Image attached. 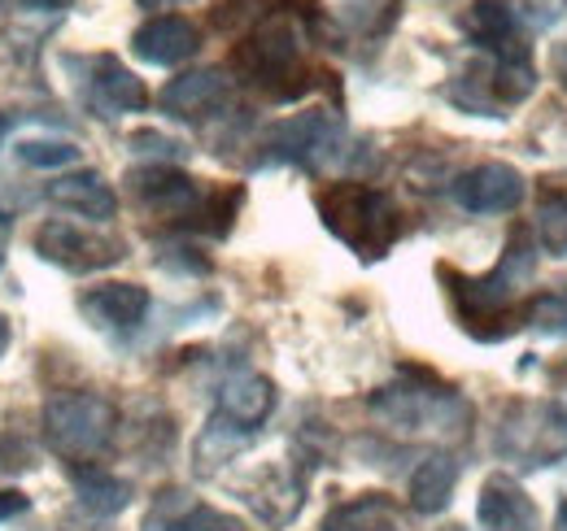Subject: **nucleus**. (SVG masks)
I'll return each instance as SVG.
<instances>
[{
  "instance_id": "obj_8",
  "label": "nucleus",
  "mask_w": 567,
  "mask_h": 531,
  "mask_svg": "<svg viewBox=\"0 0 567 531\" xmlns=\"http://www.w3.org/2000/svg\"><path fill=\"white\" fill-rule=\"evenodd\" d=\"M341 139V123L328 114V110H310V114H292L276 123L262 148H267V162H297V166H319Z\"/></svg>"
},
{
  "instance_id": "obj_6",
  "label": "nucleus",
  "mask_w": 567,
  "mask_h": 531,
  "mask_svg": "<svg viewBox=\"0 0 567 531\" xmlns=\"http://www.w3.org/2000/svg\"><path fill=\"white\" fill-rule=\"evenodd\" d=\"M35 253L49 266L71 270V274H96V270H110L127 258L123 240L101 236V231H83L74 222H44L35 231Z\"/></svg>"
},
{
  "instance_id": "obj_32",
  "label": "nucleus",
  "mask_w": 567,
  "mask_h": 531,
  "mask_svg": "<svg viewBox=\"0 0 567 531\" xmlns=\"http://www.w3.org/2000/svg\"><path fill=\"white\" fill-rule=\"evenodd\" d=\"M0 266H4V253H0Z\"/></svg>"
},
{
  "instance_id": "obj_26",
  "label": "nucleus",
  "mask_w": 567,
  "mask_h": 531,
  "mask_svg": "<svg viewBox=\"0 0 567 531\" xmlns=\"http://www.w3.org/2000/svg\"><path fill=\"white\" fill-rule=\"evenodd\" d=\"M27 510H31V501H27L22 492H13V488H0V523L18 519V514H27Z\"/></svg>"
},
{
  "instance_id": "obj_17",
  "label": "nucleus",
  "mask_w": 567,
  "mask_h": 531,
  "mask_svg": "<svg viewBox=\"0 0 567 531\" xmlns=\"http://www.w3.org/2000/svg\"><path fill=\"white\" fill-rule=\"evenodd\" d=\"M71 479H74V492H79V501L92 510V514H118L127 501H132V488H127V479H118V475H110L105 466L96 462H74L71 466Z\"/></svg>"
},
{
  "instance_id": "obj_7",
  "label": "nucleus",
  "mask_w": 567,
  "mask_h": 531,
  "mask_svg": "<svg viewBox=\"0 0 567 531\" xmlns=\"http://www.w3.org/2000/svg\"><path fill=\"white\" fill-rule=\"evenodd\" d=\"M71 70H83V101L96 110V118H123V114H141L148 105V87L132 70L110 53L96 58H66Z\"/></svg>"
},
{
  "instance_id": "obj_22",
  "label": "nucleus",
  "mask_w": 567,
  "mask_h": 531,
  "mask_svg": "<svg viewBox=\"0 0 567 531\" xmlns=\"http://www.w3.org/2000/svg\"><path fill=\"white\" fill-rule=\"evenodd\" d=\"M166 531H245V523L223 514V510H210V506H193L184 519H175Z\"/></svg>"
},
{
  "instance_id": "obj_12",
  "label": "nucleus",
  "mask_w": 567,
  "mask_h": 531,
  "mask_svg": "<svg viewBox=\"0 0 567 531\" xmlns=\"http://www.w3.org/2000/svg\"><path fill=\"white\" fill-rule=\"evenodd\" d=\"M157 105H162V114H171V118L202 123V118H210V114H218V110L227 105V74L214 66L188 70V74H179V79H171V83L162 87Z\"/></svg>"
},
{
  "instance_id": "obj_15",
  "label": "nucleus",
  "mask_w": 567,
  "mask_h": 531,
  "mask_svg": "<svg viewBox=\"0 0 567 531\" xmlns=\"http://www.w3.org/2000/svg\"><path fill=\"white\" fill-rule=\"evenodd\" d=\"M218 409H223V423H231L240 431H254L276 409V384L267 375H254V371L231 375L218 393Z\"/></svg>"
},
{
  "instance_id": "obj_16",
  "label": "nucleus",
  "mask_w": 567,
  "mask_h": 531,
  "mask_svg": "<svg viewBox=\"0 0 567 531\" xmlns=\"http://www.w3.org/2000/svg\"><path fill=\"white\" fill-rule=\"evenodd\" d=\"M49 200L71 209V214H83L92 222H110L118 214V197L114 188L96 175V170H74V175H62L49 184Z\"/></svg>"
},
{
  "instance_id": "obj_9",
  "label": "nucleus",
  "mask_w": 567,
  "mask_h": 531,
  "mask_svg": "<svg viewBox=\"0 0 567 531\" xmlns=\"http://www.w3.org/2000/svg\"><path fill=\"white\" fill-rule=\"evenodd\" d=\"M371 409L398 427H411V431H436L445 423L467 418V405L445 388H384L371 397Z\"/></svg>"
},
{
  "instance_id": "obj_30",
  "label": "nucleus",
  "mask_w": 567,
  "mask_h": 531,
  "mask_svg": "<svg viewBox=\"0 0 567 531\" xmlns=\"http://www.w3.org/2000/svg\"><path fill=\"white\" fill-rule=\"evenodd\" d=\"M559 528L567 531V497H564V501H559Z\"/></svg>"
},
{
  "instance_id": "obj_2",
  "label": "nucleus",
  "mask_w": 567,
  "mask_h": 531,
  "mask_svg": "<svg viewBox=\"0 0 567 531\" xmlns=\"http://www.w3.org/2000/svg\"><path fill=\"white\" fill-rule=\"evenodd\" d=\"M301 13L319 18V4L315 9H284V4L267 9L254 22V31L240 44H231V58H227L231 74L271 101L306 96L315 87V70L306 66V53H301Z\"/></svg>"
},
{
  "instance_id": "obj_28",
  "label": "nucleus",
  "mask_w": 567,
  "mask_h": 531,
  "mask_svg": "<svg viewBox=\"0 0 567 531\" xmlns=\"http://www.w3.org/2000/svg\"><path fill=\"white\" fill-rule=\"evenodd\" d=\"M555 70H559V79L567 83V44L559 49V53H555Z\"/></svg>"
},
{
  "instance_id": "obj_21",
  "label": "nucleus",
  "mask_w": 567,
  "mask_h": 531,
  "mask_svg": "<svg viewBox=\"0 0 567 531\" xmlns=\"http://www.w3.org/2000/svg\"><path fill=\"white\" fill-rule=\"evenodd\" d=\"M13 148H18V157H22L27 166H35V170H62V166H74V162H79V148H74L71 139H18Z\"/></svg>"
},
{
  "instance_id": "obj_5",
  "label": "nucleus",
  "mask_w": 567,
  "mask_h": 531,
  "mask_svg": "<svg viewBox=\"0 0 567 531\" xmlns=\"http://www.w3.org/2000/svg\"><path fill=\"white\" fill-rule=\"evenodd\" d=\"M118 427V409L96 393H58L44 400V436L49 449L71 458V462H92Z\"/></svg>"
},
{
  "instance_id": "obj_24",
  "label": "nucleus",
  "mask_w": 567,
  "mask_h": 531,
  "mask_svg": "<svg viewBox=\"0 0 567 531\" xmlns=\"http://www.w3.org/2000/svg\"><path fill=\"white\" fill-rule=\"evenodd\" d=\"M132 144H136L141 153H162V157H179V153H184V144H175V139H166V135H157V132L132 135Z\"/></svg>"
},
{
  "instance_id": "obj_14",
  "label": "nucleus",
  "mask_w": 567,
  "mask_h": 531,
  "mask_svg": "<svg viewBox=\"0 0 567 531\" xmlns=\"http://www.w3.org/2000/svg\"><path fill=\"white\" fill-rule=\"evenodd\" d=\"M79 310L101 332H132L148 314V292L141 283H101L79 296Z\"/></svg>"
},
{
  "instance_id": "obj_33",
  "label": "nucleus",
  "mask_w": 567,
  "mask_h": 531,
  "mask_svg": "<svg viewBox=\"0 0 567 531\" xmlns=\"http://www.w3.org/2000/svg\"><path fill=\"white\" fill-rule=\"evenodd\" d=\"M564 296H567V292H564Z\"/></svg>"
},
{
  "instance_id": "obj_1",
  "label": "nucleus",
  "mask_w": 567,
  "mask_h": 531,
  "mask_svg": "<svg viewBox=\"0 0 567 531\" xmlns=\"http://www.w3.org/2000/svg\"><path fill=\"white\" fill-rule=\"evenodd\" d=\"M533 270H537V244H533V236L519 227L515 240L506 244L502 262H497L489 274L467 279V274H458V270H450V266H441L436 274H441V283H445V292H450V305H454L458 323L472 335H481V340H497V335L515 332L524 319L533 323V305H537V301L515 305L519 292H524V283L533 279Z\"/></svg>"
},
{
  "instance_id": "obj_25",
  "label": "nucleus",
  "mask_w": 567,
  "mask_h": 531,
  "mask_svg": "<svg viewBox=\"0 0 567 531\" xmlns=\"http://www.w3.org/2000/svg\"><path fill=\"white\" fill-rule=\"evenodd\" d=\"M71 4L74 0H0V9H9V13H62Z\"/></svg>"
},
{
  "instance_id": "obj_3",
  "label": "nucleus",
  "mask_w": 567,
  "mask_h": 531,
  "mask_svg": "<svg viewBox=\"0 0 567 531\" xmlns=\"http://www.w3.org/2000/svg\"><path fill=\"white\" fill-rule=\"evenodd\" d=\"M127 184L153 218L175 222V227H193V231H206V236H227L231 218L245 200L240 188H202L193 175H184L175 166H162V162L132 170Z\"/></svg>"
},
{
  "instance_id": "obj_20",
  "label": "nucleus",
  "mask_w": 567,
  "mask_h": 531,
  "mask_svg": "<svg viewBox=\"0 0 567 531\" xmlns=\"http://www.w3.org/2000/svg\"><path fill=\"white\" fill-rule=\"evenodd\" d=\"M537 236H542V249L550 258H567V188H546L542 192Z\"/></svg>"
},
{
  "instance_id": "obj_18",
  "label": "nucleus",
  "mask_w": 567,
  "mask_h": 531,
  "mask_svg": "<svg viewBox=\"0 0 567 531\" xmlns=\"http://www.w3.org/2000/svg\"><path fill=\"white\" fill-rule=\"evenodd\" d=\"M454 483H458V462L445 458V454H432V458H424V462L415 466V475H411V506H415L420 514L445 510L450 497H454Z\"/></svg>"
},
{
  "instance_id": "obj_10",
  "label": "nucleus",
  "mask_w": 567,
  "mask_h": 531,
  "mask_svg": "<svg viewBox=\"0 0 567 531\" xmlns=\"http://www.w3.org/2000/svg\"><path fill=\"white\" fill-rule=\"evenodd\" d=\"M450 197L467 214H511L524 200V175L506 162H485V166L463 170L450 184Z\"/></svg>"
},
{
  "instance_id": "obj_13",
  "label": "nucleus",
  "mask_w": 567,
  "mask_h": 531,
  "mask_svg": "<svg viewBox=\"0 0 567 531\" xmlns=\"http://www.w3.org/2000/svg\"><path fill=\"white\" fill-rule=\"evenodd\" d=\"M476 519H481V531H542V514H537L533 497L511 475L485 479L481 501H476Z\"/></svg>"
},
{
  "instance_id": "obj_4",
  "label": "nucleus",
  "mask_w": 567,
  "mask_h": 531,
  "mask_svg": "<svg viewBox=\"0 0 567 531\" xmlns=\"http://www.w3.org/2000/svg\"><path fill=\"white\" fill-rule=\"evenodd\" d=\"M315 205L323 227L362 262H380L402 240V209L375 184H358V179L328 184Z\"/></svg>"
},
{
  "instance_id": "obj_11",
  "label": "nucleus",
  "mask_w": 567,
  "mask_h": 531,
  "mask_svg": "<svg viewBox=\"0 0 567 531\" xmlns=\"http://www.w3.org/2000/svg\"><path fill=\"white\" fill-rule=\"evenodd\" d=\"M197 49H202V31H197V22H188L179 13H157V18L141 22L132 35V53L148 66H179V62L197 58Z\"/></svg>"
},
{
  "instance_id": "obj_29",
  "label": "nucleus",
  "mask_w": 567,
  "mask_h": 531,
  "mask_svg": "<svg viewBox=\"0 0 567 531\" xmlns=\"http://www.w3.org/2000/svg\"><path fill=\"white\" fill-rule=\"evenodd\" d=\"M141 9H166V4H184V0H136Z\"/></svg>"
},
{
  "instance_id": "obj_23",
  "label": "nucleus",
  "mask_w": 567,
  "mask_h": 531,
  "mask_svg": "<svg viewBox=\"0 0 567 531\" xmlns=\"http://www.w3.org/2000/svg\"><path fill=\"white\" fill-rule=\"evenodd\" d=\"M31 466V449L13 436H0V470H27Z\"/></svg>"
},
{
  "instance_id": "obj_31",
  "label": "nucleus",
  "mask_w": 567,
  "mask_h": 531,
  "mask_svg": "<svg viewBox=\"0 0 567 531\" xmlns=\"http://www.w3.org/2000/svg\"><path fill=\"white\" fill-rule=\"evenodd\" d=\"M4 135H9V118L0 114V144H4Z\"/></svg>"
},
{
  "instance_id": "obj_19",
  "label": "nucleus",
  "mask_w": 567,
  "mask_h": 531,
  "mask_svg": "<svg viewBox=\"0 0 567 531\" xmlns=\"http://www.w3.org/2000/svg\"><path fill=\"white\" fill-rule=\"evenodd\" d=\"M323 531H398V506L384 492H367L337 506L323 519Z\"/></svg>"
},
{
  "instance_id": "obj_27",
  "label": "nucleus",
  "mask_w": 567,
  "mask_h": 531,
  "mask_svg": "<svg viewBox=\"0 0 567 531\" xmlns=\"http://www.w3.org/2000/svg\"><path fill=\"white\" fill-rule=\"evenodd\" d=\"M9 319H4V314H0V357H4V348H9Z\"/></svg>"
}]
</instances>
